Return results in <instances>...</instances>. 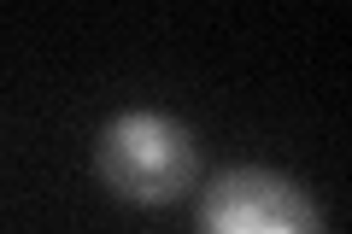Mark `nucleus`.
Returning <instances> with one entry per match:
<instances>
[{
	"instance_id": "2",
	"label": "nucleus",
	"mask_w": 352,
	"mask_h": 234,
	"mask_svg": "<svg viewBox=\"0 0 352 234\" xmlns=\"http://www.w3.org/2000/svg\"><path fill=\"white\" fill-rule=\"evenodd\" d=\"M200 234H323V217L276 170H223L200 199Z\"/></svg>"
},
{
	"instance_id": "1",
	"label": "nucleus",
	"mask_w": 352,
	"mask_h": 234,
	"mask_svg": "<svg viewBox=\"0 0 352 234\" xmlns=\"http://www.w3.org/2000/svg\"><path fill=\"white\" fill-rule=\"evenodd\" d=\"M94 170L129 205H170L194 182V135L164 111H124L94 141Z\"/></svg>"
}]
</instances>
